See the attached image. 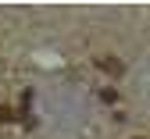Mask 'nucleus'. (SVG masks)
<instances>
[{"label": "nucleus", "mask_w": 150, "mask_h": 139, "mask_svg": "<svg viewBox=\"0 0 150 139\" xmlns=\"http://www.w3.org/2000/svg\"><path fill=\"white\" fill-rule=\"evenodd\" d=\"M100 68H107V71H122V64H115V61H107V57L100 61Z\"/></svg>", "instance_id": "1"}, {"label": "nucleus", "mask_w": 150, "mask_h": 139, "mask_svg": "<svg viewBox=\"0 0 150 139\" xmlns=\"http://www.w3.org/2000/svg\"><path fill=\"white\" fill-rule=\"evenodd\" d=\"M136 139H143V135H136Z\"/></svg>", "instance_id": "2"}]
</instances>
